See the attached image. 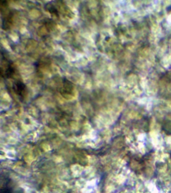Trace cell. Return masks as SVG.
<instances>
[{"label":"cell","mask_w":171,"mask_h":193,"mask_svg":"<svg viewBox=\"0 0 171 193\" xmlns=\"http://www.w3.org/2000/svg\"><path fill=\"white\" fill-rule=\"evenodd\" d=\"M15 72V68L12 62L5 56H2L1 73L2 77L10 79L14 76Z\"/></svg>","instance_id":"obj_2"},{"label":"cell","mask_w":171,"mask_h":193,"mask_svg":"<svg viewBox=\"0 0 171 193\" xmlns=\"http://www.w3.org/2000/svg\"><path fill=\"white\" fill-rule=\"evenodd\" d=\"M163 129L166 133H169L170 134H171V122L169 123H167L165 125H163Z\"/></svg>","instance_id":"obj_4"},{"label":"cell","mask_w":171,"mask_h":193,"mask_svg":"<svg viewBox=\"0 0 171 193\" xmlns=\"http://www.w3.org/2000/svg\"></svg>","instance_id":"obj_5"},{"label":"cell","mask_w":171,"mask_h":193,"mask_svg":"<svg viewBox=\"0 0 171 193\" xmlns=\"http://www.w3.org/2000/svg\"><path fill=\"white\" fill-rule=\"evenodd\" d=\"M13 89L14 92L21 99H24L27 94L26 85L20 80L14 82L13 85Z\"/></svg>","instance_id":"obj_3"},{"label":"cell","mask_w":171,"mask_h":193,"mask_svg":"<svg viewBox=\"0 0 171 193\" xmlns=\"http://www.w3.org/2000/svg\"><path fill=\"white\" fill-rule=\"evenodd\" d=\"M23 191L16 186L12 180L8 176H1V193H22Z\"/></svg>","instance_id":"obj_1"}]
</instances>
